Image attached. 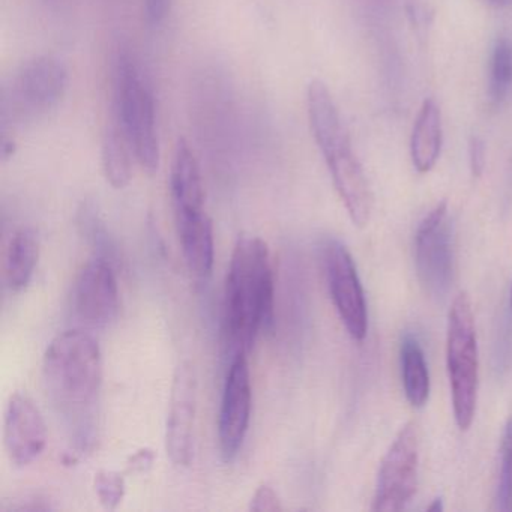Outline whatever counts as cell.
<instances>
[{
	"mask_svg": "<svg viewBox=\"0 0 512 512\" xmlns=\"http://www.w3.org/2000/svg\"><path fill=\"white\" fill-rule=\"evenodd\" d=\"M47 397L79 452L92 448L98 430L103 388V353L83 329L62 332L47 347L43 361Z\"/></svg>",
	"mask_w": 512,
	"mask_h": 512,
	"instance_id": "1",
	"label": "cell"
},
{
	"mask_svg": "<svg viewBox=\"0 0 512 512\" xmlns=\"http://www.w3.org/2000/svg\"><path fill=\"white\" fill-rule=\"evenodd\" d=\"M274 269L268 244L241 236L233 248L226 280L224 323L233 353H250L260 332L274 325Z\"/></svg>",
	"mask_w": 512,
	"mask_h": 512,
	"instance_id": "2",
	"label": "cell"
},
{
	"mask_svg": "<svg viewBox=\"0 0 512 512\" xmlns=\"http://www.w3.org/2000/svg\"><path fill=\"white\" fill-rule=\"evenodd\" d=\"M308 121L350 220L355 226H367L373 212V191L364 167L353 152L340 110L332 104H323L311 112Z\"/></svg>",
	"mask_w": 512,
	"mask_h": 512,
	"instance_id": "3",
	"label": "cell"
},
{
	"mask_svg": "<svg viewBox=\"0 0 512 512\" xmlns=\"http://www.w3.org/2000/svg\"><path fill=\"white\" fill-rule=\"evenodd\" d=\"M113 115L145 172L160 166V143L155 128L154 95L143 79L130 49L121 46L113 65Z\"/></svg>",
	"mask_w": 512,
	"mask_h": 512,
	"instance_id": "4",
	"label": "cell"
},
{
	"mask_svg": "<svg viewBox=\"0 0 512 512\" xmlns=\"http://www.w3.org/2000/svg\"><path fill=\"white\" fill-rule=\"evenodd\" d=\"M446 368L455 422L461 431L469 430L478 403L479 352L475 316L467 293H460L449 310Z\"/></svg>",
	"mask_w": 512,
	"mask_h": 512,
	"instance_id": "5",
	"label": "cell"
},
{
	"mask_svg": "<svg viewBox=\"0 0 512 512\" xmlns=\"http://www.w3.org/2000/svg\"><path fill=\"white\" fill-rule=\"evenodd\" d=\"M415 265L428 295L442 298L454 277V245L448 203L440 202L419 223L415 236Z\"/></svg>",
	"mask_w": 512,
	"mask_h": 512,
	"instance_id": "6",
	"label": "cell"
},
{
	"mask_svg": "<svg viewBox=\"0 0 512 512\" xmlns=\"http://www.w3.org/2000/svg\"><path fill=\"white\" fill-rule=\"evenodd\" d=\"M323 266L335 310L347 334L364 341L368 332V308L364 287L346 245L331 238L323 245Z\"/></svg>",
	"mask_w": 512,
	"mask_h": 512,
	"instance_id": "7",
	"label": "cell"
},
{
	"mask_svg": "<svg viewBox=\"0 0 512 512\" xmlns=\"http://www.w3.org/2000/svg\"><path fill=\"white\" fill-rule=\"evenodd\" d=\"M419 442L415 425L406 424L383 457L373 509L397 512L406 508L418 487Z\"/></svg>",
	"mask_w": 512,
	"mask_h": 512,
	"instance_id": "8",
	"label": "cell"
},
{
	"mask_svg": "<svg viewBox=\"0 0 512 512\" xmlns=\"http://www.w3.org/2000/svg\"><path fill=\"white\" fill-rule=\"evenodd\" d=\"M248 353H233L221 398L218 418V443L220 454L226 463L238 457L250 427L253 389L248 367Z\"/></svg>",
	"mask_w": 512,
	"mask_h": 512,
	"instance_id": "9",
	"label": "cell"
},
{
	"mask_svg": "<svg viewBox=\"0 0 512 512\" xmlns=\"http://www.w3.org/2000/svg\"><path fill=\"white\" fill-rule=\"evenodd\" d=\"M68 89V70L53 56H37L17 71L11 106L22 116H40L56 109Z\"/></svg>",
	"mask_w": 512,
	"mask_h": 512,
	"instance_id": "10",
	"label": "cell"
},
{
	"mask_svg": "<svg viewBox=\"0 0 512 512\" xmlns=\"http://www.w3.org/2000/svg\"><path fill=\"white\" fill-rule=\"evenodd\" d=\"M74 317L88 328H106L119 313V284L112 263L97 257L83 266L71 295Z\"/></svg>",
	"mask_w": 512,
	"mask_h": 512,
	"instance_id": "11",
	"label": "cell"
},
{
	"mask_svg": "<svg viewBox=\"0 0 512 512\" xmlns=\"http://www.w3.org/2000/svg\"><path fill=\"white\" fill-rule=\"evenodd\" d=\"M197 412V380L190 364H181L173 379L166 449L176 466H190L194 457V427Z\"/></svg>",
	"mask_w": 512,
	"mask_h": 512,
	"instance_id": "12",
	"label": "cell"
},
{
	"mask_svg": "<svg viewBox=\"0 0 512 512\" xmlns=\"http://www.w3.org/2000/svg\"><path fill=\"white\" fill-rule=\"evenodd\" d=\"M4 440L11 463L19 467L34 463L46 449V422L28 395H11L5 409Z\"/></svg>",
	"mask_w": 512,
	"mask_h": 512,
	"instance_id": "13",
	"label": "cell"
},
{
	"mask_svg": "<svg viewBox=\"0 0 512 512\" xmlns=\"http://www.w3.org/2000/svg\"><path fill=\"white\" fill-rule=\"evenodd\" d=\"M182 254L191 274L206 278L214 268V227L205 211L175 215Z\"/></svg>",
	"mask_w": 512,
	"mask_h": 512,
	"instance_id": "14",
	"label": "cell"
},
{
	"mask_svg": "<svg viewBox=\"0 0 512 512\" xmlns=\"http://www.w3.org/2000/svg\"><path fill=\"white\" fill-rule=\"evenodd\" d=\"M170 196L175 215L205 211L199 163L184 139L179 140L170 170Z\"/></svg>",
	"mask_w": 512,
	"mask_h": 512,
	"instance_id": "15",
	"label": "cell"
},
{
	"mask_svg": "<svg viewBox=\"0 0 512 512\" xmlns=\"http://www.w3.org/2000/svg\"><path fill=\"white\" fill-rule=\"evenodd\" d=\"M442 145V112L434 98H425L410 137V158L416 172L428 173L434 169L439 161Z\"/></svg>",
	"mask_w": 512,
	"mask_h": 512,
	"instance_id": "16",
	"label": "cell"
},
{
	"mask_svg": "<svg viewBox=\"0 0 512 512\" xmlns=\"http://www.w3.org/2000/svg\"><path fill=\"white\" fill-rule=\"evenodd\" d=\"M40 259V241L32 229L14 233L5 253V283L11 292H23L31 284Z\"/></svg>",
	"mask_w": 512,
	"mask_h": 512,
	"instance_id": "17",
	"label": "cell"
},
{
	"mask_svg": "<svg viewBox=\"0 0 512 512\" xmlns=\"http://www.w3.org/2000/svg\"><path fill=\"white\" fill-rule=\"evenodd\" d=\"M401 379L410 406L424 407L430 398L431 382L427 359L418 338L404 334L400 346Z\"/></svg>",
	"mask_w": 512,
	"mask_h": 512,
	"instance_id": "18",
	"label": "cell"
},
{
	"mask_svg": "<svg viewBox=\"0 0 512 512\" xmlns=\"http://www.w3.org/2000/svg\"><path fill=\"white\" fill-rule=\"evenodd\" d=\"M131 149L121 125L113 119L107 127L101 146L104 176L116 190H122L131 182Z\"/></svg>",
	"mask_w": 512,
	"mask_h": 512,
	"instance_id": "19",
	"label": "cell"
},
{
	"mask_svg": "<svg viewBox=\"0 0 512 512\" xmlns=\"http://www.w3.org/2000/svg\"><path fill=\"white\" fill-rule=\"evenodd\" d=\"M512 92V41L499 37L491 47L488 62L487 97L493 109H500Z\"/></svg>",
	"mask_w": 512,
	"mask_h": 512,
	"instance_id": "20",
	"label": "cell"
},
{
	"mask_svg": "<svg viewBox=\"0 0 512 512\" xmlns=\"http://www.w3.org/2000/svg\"><path fill=\"white\" fill-rule=\"evenodd\" d=\"M497 509H512V416L506 419L500 440V470L497 481Z\"/></svg>",
	"mask_w": 512,
	"mask_h": 512,
	"instance_id": "21",
	"label": "cell"
},
{
	"mask_svg": "<svg viewBox=\"0 0 512 512\" xmlns=\"http://www.w3.org/2000/svg\"><path fill=\"white\" fill-rule=\"evenodd\" d=\"M95 491L103 508L113 511L125 497V478L115 470H101L95 475Z\"/></svg>",
	"mask_w": 512,
	"mask_h": 512,
	"instance_id": "22",
	"label": "cell"
},
{
	"mask_svg": "<svg viewBox=\"0 0 512 512\" xmlns=\"http://www.w3.org/2000/svg\"><path fill=\"white\" fill-rule=\"evenodd\" d=\"M250 509L256 512H275L281 511L283 505H281L277 491H275L271 485L263 484L260 485L256 493H254L253 499H251Z\"/></svg>",
	"mask_w": 512,
	"mask_h": 512,
	"instance_id": "23",
	"label": "cell"
},
{
	"mask_svg": "<svg viewBox=\"0 0 512 512\" xmlns=\"http://www.w3.org/2000/svg\"><path fill=\"white\" fill-rule=\"evenodd\" d=\"M173 0H143L146 22L151 28H160L172 10Z\"/></svg>",
	"mask_w": 512,
	"mask_h": 512,
	"instance_id": "24",
	"label": "cell"
},
{
	"mask_svg": "<svg viewBox=\"0 0 512 512\" xmlns=\"http://www.w3.org/2000/svg\"><path fill=\"white\" fill-rule=\"evenodd\" d=\"M467 151H469L470 172L479 178L484 173L485 163H487V149H485L484 140L478 136L470 137Z\"/></svg>",
	"mask_w": 512,
	"mask_h": 512,
	"instance_id": "25",
	"label": "cell"
},
{
	"mask_svg": "<svg viewBox=\"0 0 512 512\" xmlns=\"http://www.w3.org/2000/svg\"><path fill=\"white\" fill-rule=\"evenodd\" d=\"M154 451L152 449L143 448L131 455L128 461V470L130 472H148L154 464Z\"/></svg>",
	"mask_w": 512,
	"mask_h": 512,
	"instance_id": "26",
	"label": "cell"
},
{
	"mask_svg": "<svg viewBox=\"0 0 512 512\" xmlns=\"http://www.w3.org/2000/svg\"><path fill=\"white\" fill-rule=\"evenodd\" d=\"M47 509H52V506L49 505V503L44 502V500L41 499H35V497H32V499H26V502L19 503V505L11 506L10 511H47Z\"/></svg>",
	"mask_w": 512,
	"mask_h": 512,
	"instance_id": "27",
	"label": "cell"
},
{
	"mask_svg": "<svg viewBox=\"0 0 512 512\" xmlns=\"http://www.w3.org/2000/svg\"><path fill=\"white\" fill-rule=\"evenodd\" d=\"M362 7L367 8L370 11L383 10L388 7L392 0H356Z\"/></svg>",
	"mask_w": 512,
	"mask_h": 512,
	"instance_id": "28",
	"label": "cell"
},
{
	"mask_svg": "<svg viewBox=\"0 0 512 512\" xmlns=\"http://www.w3.org/2000/svg\"><path fill=\"white\" fill-rule=\"evenodd\" d=\"M2 158L4 160H8V158L13 157L14 152H16V145H14L13 140L4 139L2 140Z\"/></svg>",
	"mask_w": 512,
	"mask_h": 512,
	"instance_id": "29",
	"label": "cell"
},
{
	"mask_svg": "<svg viewBox=\"0 0 512 512\" xmlns=\"http://www.w3.org/2000/svg\"><path fill=\"white\" fill-rule=\"evenodd\" d=\"M485 4L491 5V7L502 8L506 5L512 4V0H484Z\"/></svg>",
	"mask_w": 512,
	"mask_h": 512,
	"instance_id": "30",
	"label": "cell"
},
{
	"mask_svg": "<svg viewBox=\"0 0 512 512\" xmlns=\"http://www.w3.org/2000/svg\"><path fill=\"white\" fill-rule=\"evenodd\" d=\"M427 509H428V511H431V512L442 511V509H443L442 499L433 500V503H431V505L428 506Z\"/></svg>",
	"mask_w": 512,
	"mask_h": 512,
	"instance_id": "31",
	"label": "cell"
},
{
	"mask_svg": "<svg viewBox=\"0 0 512 512\" xmlns=\"http://www.w3.org/2000/svg\"><path fill=\"white\" fill-rule=\"evenodd\" d=\"M511 307H512V287H511Z\"/></svg>",
	"mask_w": 512,
	"mask_h": 512,
	"instance_id": "32",
	"label": "cell"
}]
</instances>
